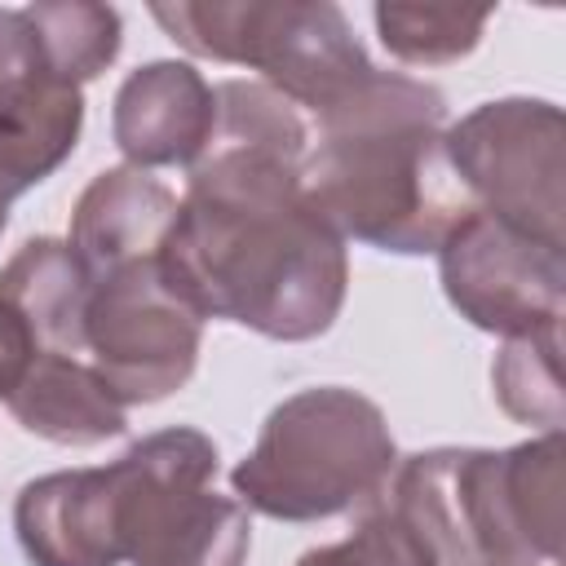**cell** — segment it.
I'll list each match as a JSON object with an SVG mask.
<instances>
[{
    "mask_svg": "<svg viewBox=\"0 0 566 566\" xmlns=\"http://www.w3.org/2000/svg\"><path fill=\"white\" fill-rule=\"evenodd\" d=\"M310 128L261 80L217 84V128L190 164L159 252L164 283L199 314L270 340L323 336L349 292L345 239L305 195Z\"/></svg>",
    "mask_w": 566,
    "mask_h": 566,
    "instance_id": "1",
    "label": "cell"
},
{
    "mask_svg": "<svg viewBox=\"0 0 566 566\" xmlns=\"http://www.w3.org/2000/svg\"><path fill=\"white\" fill-rule=\"evenodd\" d=\"M442 119V88L402 71H376L354 102L318 119V146L301 177L340 239L424 256L473 212L447 159Z\"/></svg>",
    "mask_w": 566,
    "mask_h": 566,
    "instance_id": "2",
    "label": "cell"
},
{
    "mask_svg": "<svg viewBox=\"0 0 566 566\" xmlns=\"http://www.w3.org/2000/svg\"><path fill=\"white\" fill-rule=\"evenodd\" d=\"M562 433L486 451L433 447L407 455L385 504L429 544L438 566L562 562Z\"/></svg>",
    "mask_w": 566,
    "mask_h": 566,
    "instance_id": "3",
    "label": "cell"
},
{
    "mask_svg": "<svg viewBox=\"0 0 566 566\" xmlns=\"http://www.w3.org/2000/svg\"><path fill=\"white\" fill-rule=\"evenodd\" d=\"M398 469L385 411L345 385H314L283 398L256 447L234 464V500L279 522H323L376 504Z\"/></svg>",
    "mask_w": 566,
    "mask_h": 566,
    "instance_id": "4",
    "label": "cell"
},
{
    "mask_svg": "<svg viewBox=\"0 0 566 566\" xmlns=\"http://www.w3.org/2000/svg\"><path fill=\"white\" fill-rule=\"evenodd\" d=\"M150 18L195 57L261 71V84L314 119L354 102L380 71L332 0H177L150 4Z\"/></svg>",
    "mask_w": 566,
    "mask_h": 566,
    "instance_id": "5",
    "label": "cell"
},
{
    "mask_svg": "<svg viewBox=\"0 0 566 566\" xmlns=\"http://www.w3.org/2000/svg\"><path fill=\"white\" fill-rule=\"evenodd\" d=\"M119 548L133 566H243L252 517L217 495V442L172 424L133 442L119 460Z\"/></svg>",
    "mask_w": 566,
    "mask_h": 566,
    "instance_id": "6",
    "label": "cell"
},
{
    "mask_svg": "<svg viewBox=\"0 0 566 566\" xmlns=\"http://www.w3.org/2000/svg\"><path fill=\"white\" fill-rule=\"evenodd\" d=\"M442 146L473 208L531 234L544 248H566L562 106L544 97L482 102L442 133Z\"/></svg>",
    "mask_w": 566,
    "mask_h": 566,
    "instance_id": "7",
    "label": "cell"
},
{
    "mask_svg": "<svg viewBox=\"0 0 566 566\" xmlns=\"http://www.w3.org/2000/svg\"><path fill=\"white\" fill-rule=\"evenodd\" d=\"M199 345L203 318L164 283L159 256L88 283L84 358L124 407L177 394L195 376Z\"/></svg>",
    "mask_w": 566,
    "mask_h": 566,
    "instance_id": "8",
    "label": "cell"
},
{
    "mask_svg": "<svg viewBox=\"0 0 566 566\" xmlns=\"http://www.w3.org/2000/svg\"><path fill=\"white\" fill-rule=\"evenodd\" d=\"M438 279L460 318L491 336H531L562 327L566 265L557 248L473 208L438 248Z\"/></svg>",
    "mask_w": 566,
    "mask_h": 566,
    "instance_id": "9",
    "label": "cell"
},
{
    "mask_svg": "<svg viewBox=\"0 0 566 566\" xmlns=\"http://www.w3.org/2000/svg\"><path fill=\"white\" fill-rule=\"evenodd\" d=\"M13 535L31 566H119V469H62L13 500Z\"/></svg>",
    "mask_w": 566,
    "mask_h": 566,
    "instance_id": "10",
    "label": "cell"
},
{
    "mask_svg": "<svg viewBox=\"0 0 566 566\" xmlns=\"http://www.w3.org/2000/svg\"><path fill=\"white\" fill-rule=\"evenodd\" d=\"M217 128V88L190 62H146L115 93L111 137L133 168H190Z\"/></svg>",
    "mask_w": 566,
    "mask_h": 566,
    "instance_id": "11",
    "label": "cell"
},
{
    "mask_svg": "<svg viewBox=\"0 0 566 566\" xmlns=\"http://www.w3.org/2000/svg\"><path fill=\"white\" fill-rule=\"evenodd\" d=\"M84 128V93L66 84L22 9H0V133L18 142L44 177H53Z\"/></svg>",
    "mask_w": 566,
    "mask_h": 566,
    "instance_id": "12",
    "label": "cell"
},
{
    "mask_svg": "<svg viewBox=\"0 0 566 566\" xmlns=\"http://www.w3.org/2000/svg\"><path fill=\"white\" fill-rule=\"evenodd\" d=\"M172 217H177V195L159 177L133 164H119V168L97 172L84 186L71 212L66 243L93 283L111 270L155 261L164 252Z\"/></svg>",
    "mask_w": 566,
    "mask_h": 566,
    "instance_id": "13",
    "label": "cell"
},
{
    "mask_svg": "<svg viewBox=\"0 0 566 566\" xmlns=\"http://www.w3.org/2000/svg\"><path fill=\"white\" fill-rule=\"evenodd\" d=\"M9 416L57 447H97L128 429L124 402L102 385L88 358L71 354H35L27 358L0 389Z\"/></svg>",
    "mask_w": 566,
    "mask_h": 566,
    "instance_id": "14",
    "label": "cell"
},
{
    "mask_svg": "<svg viewBox=\"0 0 566 566\" xmlns=\"http://www.w3.org/2000/svg\"><path fill=\"white\" fill-rule=\"evenodd\" d=\"M22 13L35 27V40H40L49 66L75 88L97 80L119 57L124 22H119V9H111V4L40 0V4H27Z\"/></svg>",
    "mask_w": 566,
    "mask_h": 566,
    "instance_id": "15",
    "label": "cell"
},
{
    "mask_svg": "<svg viewBox=\"0 0 566 566\" xmlns=\"http://www.w3.org/2000/svg\"><path fill=\"white\" fill-rule=\"evenodd\" d=\"M495 402L509 420L535 424L544 433H562L566 402H562V327L531 332L504 340L491 367Z\"/></svg>",
    "mask_w": 566,
    "mask_h": 566,
    "instance_id": "16",
    "label": "cell"
},
{
    "mask_svg": "<svg viewBox=\"0 0 566 566\" xmlns=\"http://www.w3.org/2000/svg\"><path fill=\"white\" fill-rule=\"evenodd\" d=\"M380 44L407 66H442L460 62L478 49L491 9H460V4H376L371 9Z\"/></svg>",
    "mask_w": 566,
    "mask_h": 566,
    "instance_id": "17",
    "label": "cell"
},
{
    "mask_svg": "<svg viewBox=\"0 0 566 566\" xmlns=\"http://www.w3.org/2000/svg\"><path fill=\"white\" fill-rule=\"evenodd\" d=\"M296 566H438V562L429 544L389 504H376L345 539L301 553Z\"/></svg>",
    "mask_w": 566,
    "mask_h": 566,
    "instance_id": "18",
    "label": "cell"
},
{
    "mask_svg": "<svg viewBox=\"0 0 566 566\" xmlns=\"http://www.w3.org/2000/svg\"><path fill=\"white\" fill-rule=\"evenodd\" d=\"M40 181H44L40 164H35L18 142H9V137L0 133V234H4V226H9V208H13V199H18L22 190L40 186Z\"/></svg>",
    "mask_w": 566,
    "mask_h": 566,
    "instance_id": "19",
    "label": "cell"
},
{
    "mask_svg": "<svg viewBox=\"0 0 566 566\" xmlns=\"http://www.w3.org/2000/svg\"><path fill=\"white\" fill-rule=\"evenodd\" d=\"M482 566H562V562H513V557H500V562H482Z\"/></svg>",
    "mask_w": 566,
    "mask_h": 566,
    "instance_id": "20",
    "label": "cell"
}]
</instances>
